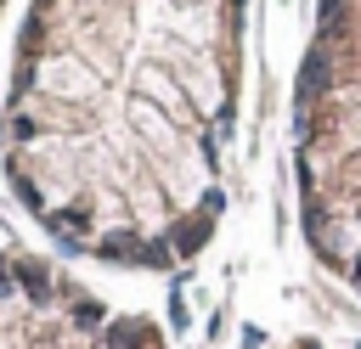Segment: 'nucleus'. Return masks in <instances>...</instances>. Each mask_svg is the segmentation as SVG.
Returning a JSON list of instances; mask_svg holds the SVG:
<instances>
[{
    "mask_svg": "<svg viewBox=\"0 0 361 349\" xmlns=\"http://www.w3.org/2000/svg\"><path fill=\"white\" fill-rule=\"evenodd\" d=\"M248 0H34L17 56H68L85 84L73 203L90 259L169 276L226 214Z\"/></svg>",
    "mask_w": 361,
    "mask_h": 349,
    "instance_id": "1",
    "label": "nucleus"
},
{
    "mask_svg": "<svg viewBox=\"0 0 361 349\" xmlns=\"http://www.w3.org/2000/svg\"><path fill=\"white\" fill-rule=\"evenodd\" d=\"M293 186L310 259L361 304V0H316L293 79Z\"/></svg>",
    "mask_w": 361,
    "mask_h": 349,
    "instance_id": "2",
    "label": "nucleus"
},
{
    "mask_svg": "<svg viewBox=\"0 0 361 349\" xmlns=\"http://www.w3.org/2000/svg\"><path fill=\"white\" fill-rule=\"evenodd\" d=\"M271 349H338V343H327V338H282Z\"/></svg>",
    "mask_w": 361,
    "mask_h": 349,
    "instance_id": "3",
    "label": "nucleus"
}]
</instances>
